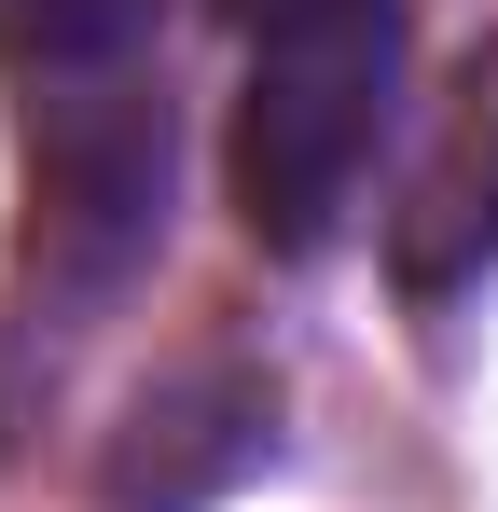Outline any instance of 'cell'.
<instances>
[{
	"label": "cell",
	"mask_w": 498,
	"mask_h": 512,
	"mask_svg": "<svg viewBox=\"0 0 498 512\" xmlns=\"http://www.w3.org/2000/svg\"><path fill=\"white\" fill-rule=\"evenodd\" d=\"M402 97V0H319L249 28V97H236V208L263 250H319L388 139Z\"/></svg>",
	"instance_id": "obj_1"
},
{
	"label": "cell",
	"mask_w": 498,
	"mask_h": 512,
	"mask_svg": "<svg viewBox=\"0 0 498 512\" xmlns=\"http://www.w3.org/2000/svg\"><path fill=\"white\" fill-rule=\"evenodd\" d=\"M471 263H498V42L457 70V111H443V153H429V180H415L402 208V277H471Z\"/></svg>",
	"instance_id": "obj_2"
},
{
	"label": "cell",
	"mask_w": 498,
	"mask_h": 512,
	"mask_svg": "<svg viewBox=\"0 0 498 512\" xmlns=\"http://www.w3.org/2000/svg\"><path fill=\"white\" fill-rule=\"evenodd\" d=\"M139 28H153V0H0V56H28V70H97Z\"/></svg>",
	"instance_id": "obj_3"
},
{
	"label": "cell",
	"mask_w": 498,
	"mask_h": 512,
	"mask_svg": "<svg viewBox=\"0 0 498 512\" xmlns=\"http://www.w3.org/2000/svg\"><path fill=\"white\" fill-rule=\"evenodd\" d=\"M236 14H249V28H277V14H319V0H236Z\"/></svg>",
	"instance_id": "obj_4"
}]
</instances>
